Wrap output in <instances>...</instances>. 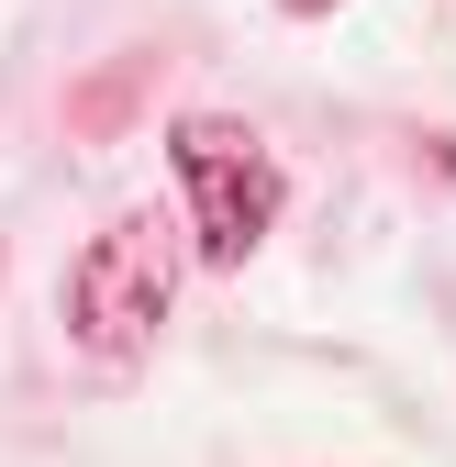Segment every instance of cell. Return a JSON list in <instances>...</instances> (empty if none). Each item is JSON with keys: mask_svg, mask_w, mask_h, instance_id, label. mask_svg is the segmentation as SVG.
I'll return each mask as SVG.
<instances>
[{"mask_svg": "<svg viewBox=\"0 0 456 467\" xmlns=\"http://www.w3.org/2000/svg\"><path fill=\"white\" fill-rule=\"evenodd\" d=\"M167 156H179V190H190V245L212 267H245L267 245V223H278V156L245 134V123H223V111H190L179 134H167Z\"/></svg>", "mask_w": 456, "mask_h": 467, "instance_id": "cell-1", "label": "cell"}, {"mask_svg": "<svg viewBox=\"0 0 456 467\" xmlns=\"http://www.w3.org/2000/svg\"><path fill=\"white\" fill-rule=\"evenodd\" d=\"M167 289H179V256H167V234L156 223H111L78 245L67 267V334L89 345L100 368H134L156 323H167Z\"/></svg>", "mask_w": 456, "mask_h": 467, "instance_id": "cell-2", "label": "cell"}]
</instances>
